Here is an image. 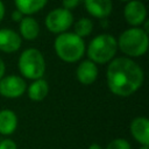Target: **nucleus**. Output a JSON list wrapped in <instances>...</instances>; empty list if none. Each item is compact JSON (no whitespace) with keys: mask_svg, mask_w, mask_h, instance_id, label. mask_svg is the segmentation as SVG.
I'll list each match as a JSON object with an SVG mask.
<instances>
[{"mask_svg":"<svg viewBox=\"0 0 149 149\" xmlns=\"http://www.w3.org/2000/svg\"><path fill=\"white\" fill-rule=\"evenodd\" d=\"M139 149H149V144H143V146H141Z\"/></svg>","mask_w":149,"mask_h":149,"instance_id":"nucleus-25","label":"nucleus"},{"mask_svg":"<svg viewBox=\"0 0 149 149\" xmlns=\"http://www.w3.org/2000/svg\"><path fill=\"white\" fill-rule=\"evenodd\" d=\"M48 0H14L15 9L21 12L24 16H33L37 12L42 10Z\"/></svg>","mask_w":149,"mask_h":149,"instance_id":"nucleus-16","label":"nucleus"},{"mask_svg":"<svg viewBox=\"0 0 149 149\" xmlns=\"http://www.w3.org/2000/svg\"><path fill=\"white\" fill-rule=\"evenodd\" d=\"M22 44V38L17 31L10 28L0 29V51L5 54H14L19 51Z\"/></svg>","mask_w":149,"mask_h":149,"instance_id":"nucleus-9","label":"nucleus"},{"mask_svg":"<svg viewBox=\"0 0 149 149\" xmlns=\"http://www.w3.org/2000/svg\"><path fill=\"white\" fill-rule=\"evenodd\" d=\"M93 28L94 24L90 17H80L73 23V33L81 38L90 36L93 31Z\"/></svg>","mask_w":149,"mask_h":149,"instance_id":"nucleus-17","label":"nucleus"},{"mask_svg":"<svg viewBox=\"0 0 149 149\" xmlns=\"http://www.w3.org/2000/svg\"><path fill=\"white\" fill-rule=\"evenodd\" d=\"M44 23L50 33L58 35L68 31L69 28L73 24V14L69 9L58 7L47 14Z\"/></svg>","mask_w":149,"mask_h":149,"instance_id":"nucleus-6","label":"nucleus"},{"mask_svg":"<svg viewBox=\"0 0 149 149\" xmlns=\"http://www.w3.org/2000/svg\"><path fill=\"white\" fill-rule=\"evenodd\" d=\"M19 35L27 41H34L40 35V24L33 16H23L19 22Z\"/></svg>","mask_w":149,"mask_h":149,"instance_id":"nucleus-13","label":"nucleus"},{"mask_svg":"<svg viewBox=\"0 0 149 149\" xmlns=\"http://www.w3.org/2000/svg\"><path fill=\"white\" fill-rule=\"evenodd\" d=\"M106 149H132V148H130V143L126 139L118 137V139L112 140L107 144Z\"/></svg>","mask_w":149,"mask_h":149,"instance_id":"nucleus-18","label":"nucleus"},{"mask_svg":"<svg viewBox=\"0 0 149 149\" xmlns=\"http://www.w3.org/2000/svg\"><path fill=\"white\" fill-rule=\"evenodd\" d=\"M88 149H102V147L99 143H92V144H90Z\"/></svg>","mask_w":149,"mask_h":149,"instance_id":"nucleus-24","label":"nucleus"},{"mask_svg":"<svg viewBox=\"0 0 149 149\" xmlns=\"http://www.w3.org/2000/svg\"><path fill=\"white\" fill-rule=\"evenodd\" d=\"M108 90L116 97L126 98L137 92L143 81L144 72L134 59L122 56L114 57L106 70Z\"/></svg>","mask_w":149,"mask_h":149,"instance_id":"nucleus-1","label":"nucleus"},{"mask_svg":"<svg viewBox=\"0 0 149 149\" xmlns=\"http://www.w3.org/2000/svg\"><path fill=\"white\" fill-rule=\"evenodd\" d=\"M129 130L132 136L141 146L149 144V120L146 116H136L132 120Z\"/></svg>","mask_w":149,"mask_h":149,"instance_id":"nucleus-11","label":"nucleus"},{"mask_svg":"<svg viewBox=\"0 0 149 149\" xmlns=\"http://www.w3.org/2000/svg\"><path fill=\"white\" fill-rule=\"evenodd\" d=\"M23 16H24V15H23L21 12H19L17 9H15V10L12 12V20H13L14 22H17V23H19V22L23 19Z\"/></svg>","mask_w":149,"mask_h":149,"instance_id":"nucleus-21","label":"nucleus"},{"mask_svg":"<svg viewBox=\"0 0 149 149\" xmlns=\"http://www.w3.org/2000/svg\"><path fill=\"white\" fill-rule=\"evenodd\" d=\"M99 76L98 65L90 59H83L79 62L76 69V78L83 85L93 84Z\"/></svg>","mask_w":149,"mask_h":149,"instance_id":"nucleus-10","label":"nucleus"},{"mask_svg":"<svg viewBox=\"0 0 149 149\" xmlns=\"http://www.w3.org/2000/svg\"><path fill=\"white\" fill-rule=\"evenodd\" d=\"M118 43L116 38L111 34L102 33L94 36L88 45L86 47L85 54L87 55V59L98 64H108L116 55Z\"/></svg>","mask_w":149,"mask_h":149,"instance_id":"nucleus-4","label":"nucleus"},{"mask_svg":"<svg viewBox=\"0 0 149 149\" xmlns=\"http://www.w3.org/2000/svg\"><path fill=\"white\" fill-rule=\"evenodd\" d=\"M5 72H6V65H5V62L2 61V58L0 57V79L5 76Z\"/></svg>","mask_w":149,"mask_h":149,"instance_id":"nucleus-23","label":"nucleus"},{"mask_svg":"<svg viewBox=\"0 0 149 149\" xmlns=\"http://www.w3.org/2000/svg\"><path fill=\"white\" fill-rule=\"evenodd\" d=\"M26 92L30 100L36 101V102L42 101L47 98V95L49 93V84L44 78L31 80V83L29 85H27Z\"/></svg>","mask_w":149,"mask_h":149,"instance_id":"nucleus-14","label":"nucleus"},{"mask_svg":"<svg viewBox=\"0 0 149 149\" xmlns=\"http://www.w3.org/2000/svg\"><path fill=\"white\" fill-rule=\"evenodd\" d=\"M0 149H17V144L14 140L9 137H5L0 140Z\"/></svg>","mask_w":149,"mask_h":149,"instance_id":"nucleus-19","label":"nucleus"},{"mask_svg":"<svg viewBox=\"0 0 149 149\" xmlns=\"http://www.w3.org/2000/svg\"><path fill=\"white\" fill-rule=\"evenodd\" d=\"M17 68L23 79L35 80L43 78L47 64L43 54L37 48H27L20 54Z\"/></svg>","mask_w":149,"mask_h":149,"instance_id":"nucleus-5","label":"nucleus"},{"mask_svg":"<svg viewBox=\"0 0 149 149\" xmlns=\"http://www.w3.org/2000/svg\"><path fill=\"white\" fill-rule=\"evenodd\" d=\"M17 115L12 109L0 111V135H12L17 128Z\"/></svg>","mask_w":149,"mask_h":149,"instance_id":"nucleus-15","label":"nucleus"},{"mask_svg":"<svg viewBox=\"0 0 149 149\" xmlns=\"http://www.w3.org/2000/svg\"><path fill=\"white\" fill-rule=\"evenodd\" d=\"M79 1H80V2H84V0H79Z\"/></svg>","mask_w":149,"mask_h":149,"instance_id":"nucleus-27","label":"nucleus"},{"mask_svg":"<svg viewBox=\"0 0 149 149\" xmlns=\"http://www.w3.org/2000/svg\"><path fill=\"white\" fill-rule=\"evenodd\" d=\"M5 14H6V7H5V3L2 2V0H0V22L3 20Z\"/></svg>","mask_w":149,"mask_h":149,"instance_id":"nucleus-22","label":"nucleus"},{"mask_svg":"<svg viewBox=\"0 0 149 149\" xmlns=\"http://www.w3.org/2000/svg\"><path fill=\"white\" fill-rule=\"evenodd\" d=\"M119 1H121V2H128V1H130V0H119Z\"/></svg>","mask_w":149,"mask_h":149,"instance_id":"nucleus-26","label":"nucleus"},{"mask_svg":"<svg viewBox=\"0 0 149 149\" xmlns=\"http://www.w3.org/2000/svg\"><path fill=\"white\" fill-rule=\"evenodd\" d=\"M27 81L19 74L3 76L0 79V95L7 99H16L26 93Z\"/></svg>","mask_w":149,"mask_h":149,"instance_id":"nucleus-7","label":"nucleus"},{"mask_svg":"<svg viewBox=\"0 0 149 149\" xmlns=\"http://www.w3.org/2000/svg\"><path fill=\"white\" fill-rule=\"evenodd\" d=\"M123 17L130 27H141L147 21L146 5L140 0H130L126 2Z\"/></svg>","mask_w":149,"mask_h":149,"instance_id":"nucleus-8","label":"nucleus"},{"mask_svg":"<svg viewBox=\"0 0 149 149\" xmlns=\"http://www.w3.org/2000/svg\"><path fill=\"white\" fill-rule=\"evenodd\" d=\"M87 13L99 20L107 19L113 10L112 0H84Z\"/></svg>","mask_w":149,"mask_h":149,"instance_id":"nucleus-12","label":"nucleus"},{"mask_svg":"<svg viewBox=\"0 0 149 149\" xmlns=\"http://www.w3.org/2000/svg\"><path fill=\"white\" fill-rule=\"evenodd\" d=\"M80 1L79 0H62V7L65 8V9H73V8H77L79 6Z\"/></svg>","mask_w":149,"mask_h":149,"instance_id":"nucleus-20","label":"nucleus"},{"mask_svg":"<svg viewBox=\"0 0 149 149\" xmlns=\"http://www.w3.org/2000/svg\"><path fill=\"white\" fill-rule=\"evenodd\" d=\"M54 50L59 59L72 64L80 62L85 55L86 44L84 38L77 36L73 31H65L56 35L54 41Z\"/></svg>","mask_w":149,"mask_h":149,"instance_id":"nucleus-2","label":"nucleus"},{"mask_svg":"<svg viewBox=\"0 0 149 149\" xmlns=\"http://www.w3.org/2000/svg\"><path fill=\"white\" fill-rule=\"evenodd\" d=\"M118 50L126 57L136 58L143 56L149 47V36L142 27H129L116 38Z\"/></svg>","mask_w":149,"mask_h":149,"instance_id":"nucleus-3","label":"nucleus"}]
</instances>
